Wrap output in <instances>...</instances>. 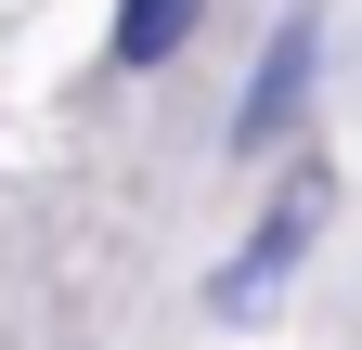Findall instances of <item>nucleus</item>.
Listing matches in <instances>:
<instances>
[{"label": "nucleus", "mask_w": 362, "mask_h": 350, "mask_svg": "<svg viewBox=\"0 0 362 350\" xmlns=\"http://www.w3.org/2000/svg\"><path fill=\"white\" fill-rule=\"evenodd\" d=\"M310 234H324V169H298V195H272V221L246 234V259H233L207 298H220L233 324H259V312H272V286L298 273V247H310Z\"/></svg>", "instance_id": "nucleus-1"}, {"label": "nucleus", "mask_w": 362, "mask_h": 350, "mask_svg": "<svg viewBox=\"0 0 362 350\" xmlns=\"http://www.w3.org/2000/svg\"><path fill=\"white\" fill-rule=\"evenodd\" d=\"M310 78H324V26L298 13V26H272V52H259V91H246V117H233V143H246V156H272V143L298 130Z\"/></svg>", "instance_id": "nucleus-2"}, {"label": "nucleus", "mask_w": 362, "mask_h": 350, "mask_svg": "<svg viewBox=\"0 0 362 350\" xmlns=\"http://www.w3.org/2000/svg\"><path fill=\"white\" fill-rule=\"evenodd\" d=\"M181 39H194V0H129L117 13V65H168Z\"/></svg>", "instance_id": "nucleus-3"}]
</instances>
